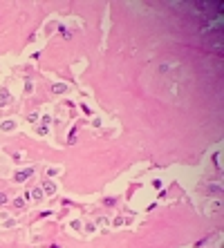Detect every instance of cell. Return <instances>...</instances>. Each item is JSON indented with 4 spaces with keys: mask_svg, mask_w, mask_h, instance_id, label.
<instances>
[{
    "mask_svg": "<svg viewBox=\"0 0 224 248\" xmlns=\"http://www.w3.org/2000/svg\"><path fill=\"white\" fill-rule=\"evenodd\" d=\"M0 128L5 130V132H11V130L16 128V123H14V121H5V123H2V125H0Z\"/></svg>",
    "mask_w": 224,
    "mask_h": 248,
    "instance_id": "cell-6",
    "label": "cell"
},
{
    "mask_svg": "<svg viewBox=\"0 0 224 248\" xmlns=\"http://www.w3.org/2000/svg\"><path fill=\"white\" fill-rule=\"evenodd\" d=\"M14 206H16V208H23V206H25V199H14Z\"/></svg>",
    "mask_w": 224,
    "mask_h": 248,
    "instance_id": "cell-7",
    "label": "cell"
},
{
    "mask_svg": "<svg viewBox=\"0 0 224 248\" xmlns=\"http://www.w3.org/2000/svg\"><path fill=\"white\" fill-rule=\"evenodd\" d=\"M65 89H67V85H65V83H56V85L52 87V92H54V94H63Z\"/></svg>",
    "mask_w": 224,
    "mask_h": 248,
    "instance_id": "cell-5",
    "label": "cell"
},
{
    "mask_svg": "<svg viewBox=\"0 0 224 248\" xmlns=\"http://www.w3.org/2000/svg\"><path fill=\"white\" fill-rule=\"evenodd\" d=\"M25 199H34V201H41V199H43V190H41V188L29 190V192H25Z\"/></svg>",
    "mask_w": 224,
    "mask_h": 248,
    "instance_id": "cell-2",
    "label": "cell"
},
{
    "mask_svg": "<svg viewBox=\"0 0 224 248\" xmlns=\"http://www.w3.org/2000/svg\"><path fill=\"white\" fill-rule=\"evenodd\" d=\"M32 89H34V85H32V83H29V81H27V83H25V92H27V94H29V92H32Z\"/></svg>",
    "mask_w": 224,
    "mask_h": 248,
    "instance_id": "cell-8",
    "label": "cell"
},
{
    "mask_svg": "<svg viewBox=\"0 0 224 248\" xmlns=\"http://www.w3.org/2000/svg\"><path fill=\"white\" fill-rule=\"evenodd\" d=\"M56 172H58V168H49V170H47V177H52V174H56Z\"/></svg>",
    "mask_w": 224,
    "mask_h": 248,
    "instance_id": "cell-11",
    "label": "cell"
},
{
    "mask_svg": "<svg viewBox=\"0 0 224 248\" xmlns=\"http://www.w3.org/2000/svg\"><path fill=\"white\" fill-rule=\"evenodd\" d=\"M211 190H213V192H217V195H220V192H222V188H220V186H215V183H213V186H211Z\"/></svg>",
    "mask_w": 224,
    "mask_h": 248,
    "instance_id": "cell-12",
    "label": "cell"
},
{
    "mask_svg": "<svg viewBox=\"0 0 224 248\" xmlns=\"http://www.w3.org/2000/svg\"><path fill=\"white\" fill-rule=\"evenodd\" d=\"M7 101H9V89H0V105H7Z\"/></svg>",
    "mask_w": 224,
    "mask_h": 248,
    "instance_id": "cell-4",
    "label": "cell"
},
{
    "mask_svg": "<svg viewBox=\"0 0 224 248\" xmlns=\"http://www.w3.org/2000/svg\"><path fill=\"white\" fill-rule=\"evenodd\" d=\"M43 192H45V195H49V197H52L54 192H56V186H54L52 181H45V183H43Z\"/></svg>",
    "mask_w": 224,
    "mask_h": 248,
    "instance_id": "cell-3",
    "label": "cell"
},
{
    "mask_svg": "<svg viewBox=\"0 0 224 248\" xmlns=\"http://www.w3.org/2000/svg\"><path fill=\"white\" fill-rule=\"evenodd\" d=\"M32 174H34V170H32V168H27V170L16 172V177H14V179H16V183H23V181H27V177H32Z\"/></svg>",
    "mask_w": 224,
    "mask_h": 248,
    "instance_id": "cell-1",
    "label": "cell"
},
{
    "mask_svg": "<svg viewBox=\"0 0 224 248\" xmlns=\"http://www.w3.org/2000/svg\"><path fill=\"white\" fill-rule=\"evenodd\" d=\"M2 204H7V195H0V206Z\"/></svg>",
    "mask_w": 224,
    "mask_h": 248,
    "instance_id": "cell-14",
    "label": "cell"
},
{
    "mask_svg": "<svg viewBox=\"0 0 224 248\" xmlns=\"http://www.w3.org/2000/svg\"><path fill=\"white\" fill-rule=\"evenodd\" d=\"M38 134H41V137H45V134H47V128H45V125H41V128H38Z\"/></svg>",
    "mask_w": 224,
    "mask_h": 248,
    "instance_id": "cell-9",
    "label": "cell"
},
{
    "mask_svg": "<svg viewBox=\"0 0 224 248\" xmlns=\"http://www.w3.org/2000/svg\"><path fill=\"white\" fill-rule=\"evenodd\" d=\"M29 121H38V112H32L29 114Z\"/></svg>",
    "mask_w": 224,
    "mask_h": 248,
    "instance_id": "cell-10",
    "label": "cell"
},
{
    "mask_svg": "<svg viewBox=\"0 0 224 248\" xmlns=\"http://www.w3.org/2000/svg\"><path fill=\"white\" fill-rule=\"evenodd\" d=\"M215 165H217V168H222V161H220V152L215 154Z\"/></svg>",
    "mask_w": 224,
    "mask_h": 248,
    "instance_id": "cell-13",
    "label": "cell"
}]
</instances>
